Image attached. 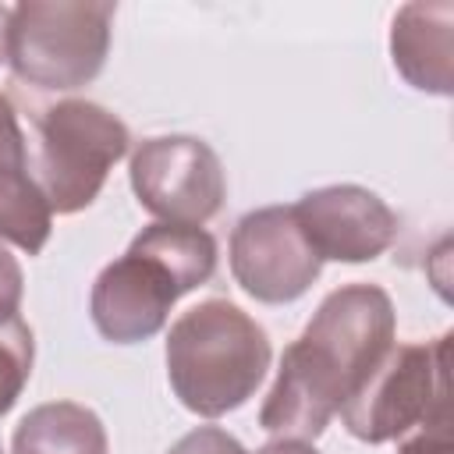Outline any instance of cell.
<instances>
[{
	"mask_svg": "<svg viewBox=\"0 0 454 454\" xmlns=\"http://www.w3.org/2000/svg\"><path fill=\"white\" fill-rule=\"evenodd\" d=\"M394 301L376 284H344L312 312L280 355L259 426L277 440L312 443L394 348Z\"/></svg>",
	"mask_w": 454,
	"mask_h": 454,
	"instance_id": "1",
	"label": "cell"
},
{
	"mask_svg": "<svg viewBox=\"0 0 454 454\" xmlns=\"http://www.w3.org/2000/svg\"><path fill=\"white\" fill-rule=\"evenodd\" d=\"M294 216L319 262H369L397 238V213L362 184L312 188L294 202Z\"/></svg>",
	"mask_w": 454,
	"mask_h": 454,
	"instance_id": "9",
	"label": "cell"
},
{
	"mask_svg": "<svg viewBox=\"0 0 454 454\" xmlns=\"http://www.w3.org/2000/svg\"><path fill=\"white\" fill-rule=\"evenodd\" d=\"M106 426L78 401L35 404L11 436V454H106Z\"/></svg>",
	"mask_w": 454,
	"mask_h": 454,
	"instance_id": "12",
	"label": "cell"
},
{
	"mask_svg": "<svg viewBox=\"0 0 454 454\" xmlns=\"http://www.w3.org/2000/svg\"><path fill=\"white\" fill-rule=\"evenodd\" d=\"M117 4L110 0H21L7 21L11 71L50 92L89 85L110 53Z\"/></svg>",
	"mask_w": 454,
	"mask_h": 454,
	"instance_id": "5",
	"label": "cell"
},
{
	"mask_svg": "<svg viewBox=\"0 0 454 454\" xmlns=\"http://www.w3.org/2000/svg\"><path fill=\"white\" fill-rule=\"evenodd\" d=\"M7 21H11V7L0 4V64H7Z\"/></svg>",
	"mask_w": 454,
	"mask_h": 454,
	"instance_id": "17",
	"label": "cell"
},
{
	"mask_svg": "<svg viewBox=\"0 0 454 454\" xmlns=\"http://www.w3.org/2000/svg\"><path fill=\"white\" fill-rule=\"evenodd\" d=\"M131 192L160 223L202 227L227 195L223 163L209 142L195 135H156L131 153Z\"/></svg>",
	"mask_w": 454,
	"mask_h": 454,
	"instance_id": "7",
	"label": "cell"
},
{
	"mask_svg": "<svg viewBox=\"0 0 454 454\" xmlns=\"http://www.w3.org/2000/svg\"><path fill=\"white\" fill-rule=\"evenodd\" d=\"M216 273V238L206 227L149 223L128 252L106 262L92 284L89 312L114 344H138L163 330L174 301Z\"/></svg>",
	"mask_w": 454,
	"mask_h": 454,
	"instance_id": "2",
	"label": "cell"
},
{
	"mask_svg": "<svg viewBox=\"0 0 454 454\" xmlns=\"http://www.w3.org/2000/svg\"><path fill=\"white\" fill-rule=\"evenodd\" d=\"M390 60L397 74L433 96L454 92V4H404L390 25Z\"/></svg>",
	"mask_w": 454,
	"mask_h": 454,
	"instance_id": "10",
	"label": "cell"
},
{
	"mask_svg": "<svg viewBox=\"0 0 454 454\" xmlns=\"http://www.w3.org/2000/svg\"><path fill=\"white\" fill-rule=\"evenodd\" d=\"M32 358H35L32 326L21 316L0 323V415H7L21 397L32 376Z\"/></svg>",
	"mask_w": 454,
	"mask_h": 454,
	"instance_id": "13",
	"label": "cell"
},
{
	"mask_svg": "<svg viewBox=\"0 0 454 454\" xmlns=\"http://www.w3.org/2000/svg\"><path fill=\"white\" fill-rule=\"evenodd\" d=\"M319 270L323 262L301 234L294 206L252 209L231 231V273L255 301H298L316 284Z\"/></svg>",
	"mask_w": 454,
	"mask_h": 454,
	"instance_id": "8",
	"label": "cell"
},
{
	"mask_svg": "<svg viewBox=\"0 0 454 454\" xmlns=\"http://www.w3.org/2000/svg\"><path fill=\"white\" fill-rule=\"evenodd\" d=\"M270 358L273 348L266 330L227 298L192 305L167 333L170 390L202 419H220L241 408L259 390Z\"/></svg>",
	"mask_w": 454,
	"mask_h": 454,
	"instance_id": "3",
	"label": "cell"
},
{
	"mask_svg": "<svg viewBox=\"0 0 454 454\" xmlns=\"http://www.w3.org/2000/svg\"><path fill=\"white\" fill-rule=\"evenodd\" d=\"M450 333L394 344L340 408L344 429L365 443L397 440V454H454L450 443Z\"/></svg>",
	"mask_w": 454,
	"mask_h": 454,
	"instance_id": "4",
	"label": "cell"
},
{
	"mask_svg": "<svg viewBox=\"0 0 454 454\" xmlns=\"http://www.w3.org/2000/svg\"><path fill=\"white\" fill-rule=\"evenodd\" d=\"M131 149L128 124L92 103L60 99L35 121V184L50 213L71 216L96 202L114 163Z\"/></svg>",
	"mask_w": 454,
	"mask_h": 454,
	"instance_id": "6",
	"label": "cell"
},
{
	"mask_svg": "<svg viewBox=\"0 0 454 454\" xmlns=\"http://www.w3.org/2000/svg\"><path fill=\"white\" fill-rule=\"evenodd\" d=\"M167 454H248V450L227 429H220V426H199V429L184 433Z\"/></svg>",
	"mask_w": 454,
	"mask_h": 454,
	"instance_id": "14",
	"label": "cell"
},
{
	"mask_svg": "<svg viewBox=\"0 0 454 454\" xmlns=\"http://www.w3.org/2000/svg\"><path fill=\"white\" fill-rule=\"evenodd\" d=\"M255 454H319V450L312 443H305V440H270Z\"/></svg>",
	"mask_w": 454,
	"mask_h": 454,
	"instance_id": "16",
	"label": "cell"
},
{
	"mask_svg": "<svg viewBox=\"0 0 454 454\" xmlns=\"http://www.w3.org/2000/svg\"><path fill=\"white\" fill-rule=\"evenodd\" d=\"M53 213L32 177L18 110L0 96V241L35 255L50 241Z\"/></svg>",
	"mask_w": 454,
	"mask_h": 454,
	"instance_id": "11",
	"label": "cell"
},
{
	"mask_svg": "<svg viewBox=\"0 0 454 454\" xmlns=\"http://www.w3.org/2000/svg\"><path fill=\"white\" fill-rule=\"evenodd\" d=\"M21 294H25V273L21 262L11 255L7 241H0V323L14 319L21 309Z\"/></svg>",
	"mask_w": 454,
	"mask_h": 454,
	"instance_id": "15",
	"label": "cell"
}]
</instances>
